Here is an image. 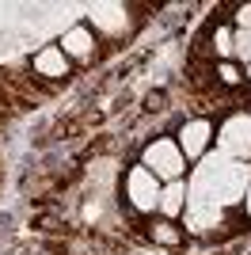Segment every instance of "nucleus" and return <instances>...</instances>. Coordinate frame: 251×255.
<instances>
[{
    "instance_id": "nucleus-4",
    "label": "nucleus",
    "mask_w": 251,
    "mask_h": 255,
    "mask_svg": "<svg viewBox=\"0 0 251 255\" xmlns=\"http://www.w3.org/2000/svg\"><path fill=\"white\" fill-rule=\"evenodd\" d=\"M209 137H213V126H209L206 118H190V122H183V129H179V152H183V160H198L202 152L209 149Z\"/></svg>"
},
{
    "instance_id": "nucleus-1",
    "label": "nucleus",
    "mask_w": 251,
    "mask_h": 255,
    "mask_svg": "<svg viewBox=\"0 0 251 255\" xmlns=\"http://www.w3.org/2000/svg\"><path fill=\"white\" fill-rule=\"evenodd\" d=\"M141 164H145L160 183H175V179H183V171H187V160H183V152H179V145L171 137H156L145 149V160H141Z\"/></svg>"
},
{
    "instance_id": "nucleus-14",
    "label": "nucleus",
    "mask_w": 251,
    "mask_h": 255,
    "mask_svg": "<svg viewBox=\"0 0 251 255\" xmlns=\"http://www.w3.org/2000/svg\"><path fill=\"white\" fill-rule=\"evenodd\" d=\"M248 80H251V65H248Z\"/></svg>"
},
{
    "instance_id": "nucleus-2",
    "label": "nucleus",
    "mask_w": 251,
    "mask_h": 255,
    "mask_svg": "<svg viewBox=\"0 0 251 255\" xmlns=\"http://www.w3.org/2000/svg\"><path fill=\"white\" fill-rule=\"evenodd\" d=\"M160 191H164V183H160L145 164L129 168V175H126V198H129L133 210H141V213L160 210Z\"/></svg>"
},
{
    "instance_id": "nucleus-3",
    "label": "nucleus",
    "mask_w": 251,
    "mask_h": 255,
    "mask_svg": "<svg viewBox=\"0 0 251 255\" xmlns=\"http://www.w3.org/2000/svg\"><path fill=\"white\" fill-rule=\"evenodd\" d=\"M221 152L229 160H251V115H232L225 126H221V137H217Z\"/></svg>"
},
{
    "instance_id": "nucleus-11",
    "label": "nucleus",
    "mask_w": 251,
    "mask_h": 255,
    "mask_svg": "<svg viewBox=\"0 0 251 255\" xmlns=\"http://www.w3.org/2000/svg\"><path fill=\"white\" fill-rule=\"evenodd\" d=\"M217 76H221V84H240V80H244V73H240V65H232V61H221L217 65Z\"/></svg>"
},
{
    "instance_id": "nucleus-13",
    "label": "nucleus",
    "mask_w": 251,
    "mask_h": 255,
    "mask_svg": "<svg viewBox=\"0 0 251 255\" xmlns=\"http://www.w3.org/2000/svg\"><path fill=\"white\" fill-rule=\"evenodd\" d=\"M244 206H248V217H251V179H248V191H244Z\"/></svg>"
},
{
    "instance_id": "nucleus-6",
    "label": "nucleus",
    "mask_w": 251,
    "mask_h": 255,
    "mask_svg": "<svg viewBox=\"0 0 251 255\" xmlns=\"http://www.w3.org/2000/svg\"><path fill=\"white\" fill-rule=\"evenodd\" d=\"M187 194H190V191H187V183H183V179L164 183V191H160V213H164L167 221L187 210Z\"/></svg>"
},
{
    "instance_id": "nucleus-8",
    "label": "nucleus",
    "mask_w": 251,
    "mask_h": 255,
    "mask_svg": "<svg viewBox=\"0 0 251 255\" xmlns=\"http://www.w3.org/2000/svg\"><path fill=\"white\" fill-rule=\"evenodd\" d=\"M152 240H156V244H167V248H175L179 240H183V233H179L175 225H171V221L164 217V221H156V225H152Z\"/></svg>"
},
{
    "instance_id": "nucleus-9",
    "label": "nucleus",
    "mask_w": 251,
    "mask_h": 255,
    "mask_svg": "<svg viewBox=\"0 0 251 255\" xmlns=\"http://www.w3.org/2000/svg\"><path fill=\"white\" fill-rule=\"evenodd\" d=\"M232 57L251 65V31H232Z\"/></svg>"
},
{
    "instance_id": "nucleus-5",
    "label": "nucleus",
    "mask_w": 251,
    "mask_h": 255,
    "mask_svg": "<svg viewBox=\"0 0 251 255\" xmlns=\"http://www.w3.org/2000/svg\"><path fill=\"white\" fill-rule=\"evenodd\" d=\"M92 50H95V34L88 31V27H73V31H65V38H61V53L65 57H76V61H88L92 57Z\"/></svg>"
},
{
    "instance_id": "nucleus-12",
    "label": "nucleus",
    "mask_w": 251,
    "mask_h": 255,
    "mask_svg": "<svg viewBox=\"0 0 251 255\" xmlns=\"http://www.w3.org/2000/svg\"><path fill=\"white\" fill-rule=\"evenodd\" d=\"M236 31H251V4L236 8Z\"/></svg>"
},
{
    "instance_id": "nucleus-7",
    "label": "nucleus",
    "mask_w": 251,
    "mask_h": 255,
    "mask_svg": "<svg viewBox=\"0 0 251 255\" xmlns=\"http://www.w3.org/2000/svg\"><path fill=\"white\" fill-rule=\"evenodd\" d=\"M34 73H42V76H65L69 73V57L61 53V46H46L34 57Z\"/></svg>"
},
{
    "instance_id": "nucleus-10",
    "label": "nucleus",
    "mask_w": 251,
    "mask_h": 255,
    "mask_svg": "<svg viewBox=\"0 0 251 255\" xmlns=\"http://www.w3.org/2000/svg\"><path fill=\"white\" fill-rule=\"evenodd\" d=\"M213 53H217L221 61L232 57V31L229 27H217V31H213Z\"/></svg>"
}]
</instances>
